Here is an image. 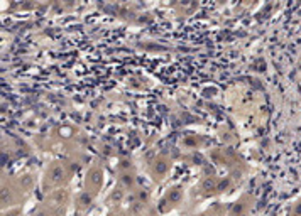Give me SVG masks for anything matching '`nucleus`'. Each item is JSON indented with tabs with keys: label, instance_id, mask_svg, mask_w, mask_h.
<instances>
[{
	"label": "nucleus",
	"instance_id": "obj_1",
	"mask_svg": "<svg viewBox=\"0 0 301 216\" xmlns=\"http://www.w3.org/2000/svg\"><path fill=\"white\" fill-rule=\"evenodd\" d=\"M85 184H87V191L90 192V194H97V192L102 189V184H103L102 169L100 167H92L90 171H88V176H87Z\"/></svg>",
	"mask_w": 301,
	"mask_h": 216
},
{
	"label": "nucleus",
	"instance_id": "obj_2",
	"mask_svg": "<svg viewBox=\"0 0 301 216\" xmlns=\"http://www.w3.org/2000/svg\"><path fill=\"white\" fill-rule=\"evenodd\" d=\"M64 179V167L61 164L54 162L48 167V172H46V182L49 184H59Z\"/></svg>",
	"mask_w": 301,
	"mask_h": 216
},
{
	"label": "nucleus",
	"instance_id": "obj_3",
	"mask_svg": "<svg viewBox=\"0 0 301 216\" xmlns=\"http://www.w3.org/2000/svg\"><path fill=\"white\" fill-rule=\"evenodd\" d=\"M181 198H183V192H181L180 187H173V189H169V191H168V194L164 196V199H163V203H161V204L168 203V204H169V208H173V206H176L178 203H180Z\"/></svg>",
	"mask_w": 301,
	"mask_h": 216
},
{
	"label": "nucleus",
	"instance_id": "obj_4",
	"mask_svg": "<svg viewBox=\"0 0 301 216\" xmlns=\"http://www.w3.org/2000/svg\"><path fill=\"white\" fill-rule=\"evenodd\" d=\"M92 201H93V194H90L88 191H83L82 194L77 198V208L78 209H88L92 206Z\"/></svg>",
	"mask_w": 301,
	"mask_h": 216
},
{
	"label": "nucleus",
	"instance_id": "obj_5",
	"mask_svg": "<svg viewBox=\"0 0 301 216\" xmlns=\"http://www.w3.org/2000/svg\"><path fill=\"white\" fill-rule=\"evenodd\" d=\"M201 191L203 192H206V194H208V192H211V191H215L218 187V179L217 177H205L203 181H201Z\"/></svg>",
	"mask_w": 301,
	"mask_h": 216
},
{
	"label": "nucleus",
	"instance_id": "obj_6",
	"mask_svg": "<svg viewBox=\"0 0 301 216\" xmlns=\"http://www.w3.org/2000/svg\"><path fill=\"white\" fill-rule=\"evenodd\" d=\"M168 169H169L168 161H156V164H154V174L163 177L168 172Z\"/></svg>",
	"mask_w": 301,
	"mask_h": 216
},
{
	"label": "nucleus",
	"instance_id": "obj_7",
	"mask_svg": "<svg viewBox=\"0 0 301 216\" xmlns=\"http://www.w3.org/2000/svg\"><path fill=\"white\" fill-rule=\"evenodd\" d=\"M19 213H21V211H19V209H16V211H11V213H9L7 216H17Z\"/></svg>",
	"mask_w": 301,
	"mask_h": 216
},
{
	"label": "nucleus",
	"instance_id": "obj_8",
	"mask_svg": "<svg viewBox=\"0 0 301 216\" xmlns=\"http://www.w3.org/2000/svg\"><path fill=\"white\" fill-rule=\"evenodd\" d=\"M198 216H208V214H205V213H203V214H198Z\"/></svg>",
	"mask_w": 301,
	"mask_h": 216
}]
</instances>
